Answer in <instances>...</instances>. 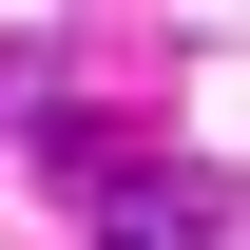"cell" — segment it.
<instances>
[{
	"label": "cell",
	"instance_id": "1",
	"mask_svg": "<svg viewBox=\"0 0 250 250\" xmlns=\"http://www.w3.org/2000/svg\"><path fill=\"white\" fill-rule=\"evenodd\" d=\"M77 212H96V250H192V231H231V192L212 173H77Z\"/></svg>",
	"mask_w": 250,
	"mask_h": 250
}]
</instances>
